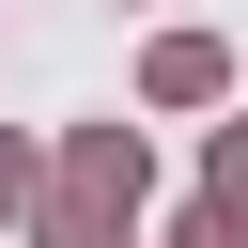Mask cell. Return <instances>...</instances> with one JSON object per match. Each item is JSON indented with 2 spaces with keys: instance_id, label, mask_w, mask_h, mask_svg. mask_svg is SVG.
<instances>
[{
  "instance_id": "cell-1",
  "label": "cell",
  "mask_w": 248,
  "mask_h": 248,
  "mask_svg": "<svg viewBox=\"0 0 248 248\" xmlns=\"http://www.w3.org/2000/svg\"><path fill=\"white\" fill-rule=\"evenodd\" d=\"M140 202H155L140 124H78V140H62V170H46V202H31V248H124V232H140Z\"/></svg>"
},
{
  "instance_id": "cell-4",
  "label": "cell",
  "mask_w": 248,
  "mask_h": 248,
  "mask_svg": "<svg viewBox=\"0 0 248 248\" xmlns=\"http://www.w3.org/2000/svg\"><path fill=\"white\" fill-rule=\"evenodd\" d=\"M31 202H46V155H31V140H0V217H31Z\"/></svg>"
},
{
  "instance_id": "cell-5",
  "label": "cell",
  "mask_w": 248,
  "mask_h": 248,
  "mask_svg": "<svg viewBox=\"0 0 248 248\" xmlns=\"http://www.w3.org/2000/svg\"><path fill=\"white\" fill-rule=\"evenodd\" d=\"M170 248H248V217H217V202H186V217H170Z\"/></svg>"
},
{
  "instance_id": "cell-2",
  "label": "cell",
  "mask_w": 248,
  "mask_h": 248,
  "mask_svg": "<svg viewBox=\"0 0 248 248\" xmlns=\"http://www.w3.org/2000/svg\"><path fill=\"white\" fill-rule=\"evenodd\" d=\"M140 93H155V108H217V93H232V46H217V31H155V46H140Z\"/></svg>"
},
{
  "instance_id": "cell-3",
  "label": "cell",
  "mask_w": 248,
  "mask_h": 248,
  "mask_svg": "<svg viewBox=\"0 0 248 248\" xmlns=\"http://www.w3.org/2000/svg\"><path fill=\"white\" fill-rule=\"evenodd\" d=\"M202 202H217V217H248V124H217V155H202Z\"/></svg>"
}]
</instances>
